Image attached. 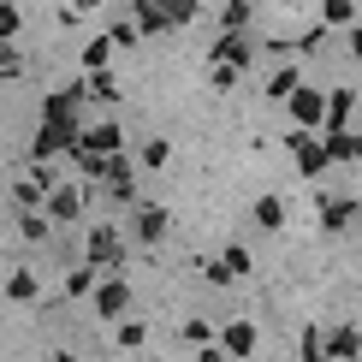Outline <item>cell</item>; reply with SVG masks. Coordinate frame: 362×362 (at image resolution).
Listing matches in <instances>:
<instances>
[{
	"label": "cell",
	"mask_w": 362,
	"mask_h": 362,
	"mask_svg": "<svg viewBox=\"0 0 362 362\" xmlns=\"http://www.w3.org/2000/svg\"><path fill=\"white\" fill-rule=\"evenodd\" d=\"M202 12V0H131V30L137 36H160L173 24H190Z\"/></svg>",
	"instance_id": "obj_1"
},
{
	"label": "cell",
	"mask_w": 362,
	"mask_h": 362,
	"mask_svg": "<svg viewBox=\"0 0 362 362\" xmlns=\"http://www.w3.org/2000/svg\"><path fill=\"white\" fill-rule=\"evenodd\" d=\"M119 148H125V131H119L113 119H101V125H89L83 137L71 143V160L83 167V178H101V160L119 155Z\"/></svg>",
	"instance_id": "obj_2"
},
{
	"label": "cell",
	"mask_w": 362,
	"mask_h": 362,
	"mask_svg": "<svg viewBox=\"0 0 362 362\" xmlns=\"http://www.w3.org/2000/svg\"><path fill=\"white\" fill-rule=\"evenodd\" d=\"M83 267H95V274H119V267H125V238H119L113 226H89V238H83Z\"/></svg>",
	"instance_id": "obj_3"
},
{
	"label": "cell",
	"mask_w": 362,
	"mask_h": 362,
	"mask_svg": "<svg viewBox=\"0 0 362 362\" xmlns=\"http://www.w3.org/2000/svg\"><path fill=\"white\" fill-rule=\"evenodd\" d=\"M101 185H107V196H113L119 208H137V202H143V196H137V167H131L125 148L101 160Z\"/></svg>",
	"instance_id": "obj_4"
},
{
	"label": "cell",
	"mask_w": 362,
	"mask_h": 362,
	"mask_svg": "<svg viewBox=\"0 0 362 362\" xmlns=\"http://www.w3.org/2000/svg\"><path fill=\"white\" fill-rule=\"evenodd\" d=\"M78 107H83V83H66L42 101V125H59V131H83L78 125Z\"/></svg>",
	"instance_id": "obj_5"
},
{
	"label": "cell",
	"mask_w": 362,
	"mask_h": 362,
	"mask_svg": "<svg viewBox=\"0 0 362 362\" xmlns=\"http://www.w3.org/2000/svg\"><path fill=\"white\" fill-rule=\"evenodd\" d=\"M89 303H95L101 321H125V309H131V285L119 279V274H101L95 291H89Z\"/></svg>",
	"instance_id": "obj_6"
},
{
	"label": "cell",
	"mask_w": 362,
	"mask_h": 362,
	"mask_svg": "<svg viewBox=\"0 0 362 362\" xmlns=\"http://www.w3.org/2000/svg\"><path fill=\"white\" fill-rule=\"evenodd\" d=\"M42 202H48V214H42V220H48V226H71V220L83 214V202H89V190H83V185H54L48 196H42Z\"/></svg>",
	"instance_id": "obj_7"
},
{
	"label": "cell",
	"mask_w": 362,
	"mask_h": 362,
	"mask_svg": "<svg viewBox=\"0 0 362 362\" xmlns=\"http://www.w3.org/2000/svg\"><path fill=\"white\" fill-rule=\"evenodd\" d=\"M356 119V83H339L333 95H321V125L327 131H351Z\"/></svg>",
	"instance_id": "obj_8"
},
{
	"label": "cell",
	"mask_w": 362,
	"mask_h": 362,
	"mask_svg": "<svg viewBox=\"0 0 362 362\" xmlns=\"http://www.w3.org/2000/svg\"><path fill=\"white\" fill-rule=\"evenodd\" d=\"M285 148L297 155V173H303V178H321L327 173V155H321V137H315V131H291Z\"/></svg>",
	"instance_id": "obj_9"
},
{
	"label": "cell",
	"mask_w": 362,
	"mask_h": 362,
	"mask_svg": "<svg viewBox=\"0 0 362 362\" xmlns=\"http://www.w3.org/2000/svg\"><path fill=\"white\" fill-rule=\"evenodd\" d=\"M321 155H327V167H356V160H362L356 125H351V131H327V137H321Z\"/></svg>",
	"instance_id": "obj_10"
},
{
	"label": "cell",
	"mask_w": 362,
	"mask_h": 362,
	"mask_svg": "<svg viewBox=\"0 0 362 362\" xmlns=\"http://www.w3.org/2000/svg\"><path fill=\"white\" fill-rule=\"evenodd\" d=\"M285 107H291V125H297V131H315V125H321V89L297 83L291 95H285Z\"/></svg>",
	"instance_id": "obj_11"
},
{
	"label": "cell",
	"mask_w": 362,
	"mask_h": 362,
	"mask_svg": "<svg viewBox=\"0 0 362 362\" xmlns=\"http://www.w3.org/2000/svg\"><path fill=\"white\" fill-rule=\"evenodd\" d=\"M356 351H362L356 321H344V327H333V333H321V362H356Z\"/></svg>",
	"instance_id": "obj_12"
},
{
	"label": "cell",
	"mask_w": 362,
	"mask_h": 362,
	"mask_svg": "<svg viewBox=\"0 0 362 362\" xmlns=\"http://www.w3.org/2000/svg\"><path fill=\"white\" fill-rule=\"evenodd\" d=\"M255 321H232V327H220L214 344H220V356H255Z\"/></svg>",
	"instance_id": "obj_13"
},
{
	"label": "cell",
	"mask_w": 362,
	"mask_h": 362,
	"mask_svg": "<svg viewBox=\"0 0 362 362\" xmlns=\"http://www.w3.org/2000/svg\"><path fill=\"white\" fill-rule=\"evenodd\" d=\"M250 36H244V30H226V36L214 42V66H232V71H250Z\"/></svg>",
	"instance_id": "obj_14"
},
{
	"label": "cell",
	"mask_w": 362,
	"mask_h": 362,
	"mask_svg": "<svg viewBox=\"0 0 362 362\" xmlns=\"http://www.w3.org/2000/svg\"><path fill=\"white\" fill-rule=\"evenodd\" d=\"M321 226H327V232H351V226H356V196H321Z\"/></svg>",
	"instance_id": "obj_15"
},
{
	"label": "cell",
	"mask_w": 362,
	"mask_h": 362,
	"mask_svg": "<svg viewBox=\"0 0 362 362\" xmlns=\"http://www.w3.org/2000/svg\"><path fill=\"white\" fill-rule=\"evenodd\" d=\"M131 232H137L143 244H160V238H167V208H160V202H137V220H131Z\"/></svg>",
	"instance_id": "obj_16"
},
{
	"label": "cell",
	"mask_w": 362,
	"mask_h": 362,
	"mask_svg": "<svg viewBox=\"0 0 362 362\" xmlns=\"http://www.w3.org/2000/svg\"><path fill=\"white\" fill-rule=\"evenodd\" d=\"M356 24V0H321V30L333 36V30H351Z\"/></svg>",
	"instance_id": "obj_17"
},
{
	"label": "cell",
	"mask_w": 362,
	"mask_h": 362,
	"mask_svg": "<svg viewBox=\"0 0 362 362\" xmlns=\"http://www.w3.org/2000/svg\"><path fill=\"white\" fill-rule=\"evenodd\" d=\"M6 297H12V303H36V297H42L36 274H30V267H12V274H6Z\"/></svg>",
	"instance_id": "obj_18"
},
{
	"label": "cell",
	"mask_w": 362,
	"mask_h": 362,
	"mask_svg": "<svg viewBox=\"0 0 362 362\" xmlns=\"http://www.w3.org/2000/svg\"><path fill=\"white\" fill-rule=\"evenodd\" d=\"M83 101H119V78L113 71H89L83 78Z\"/></svg>",
	"instance_id": "obj_19"
},
{
	"label": "cell",
	"mask_w": 362,
	"mask_h": 362,
	"mask_svg": "<svg viewBox=\"0 0 362 362\" xmlns=\"http://www.w3.org/2000/svg\"><path fill=\"white\" fill-rule=\"evenodd\" d=\"M167 160H173V143H167V137H148V143L137 148V167H148V173H160Z\"/></svg>",
	"instance_id": "obj_20"
},
{
	"label": "cell",
	"mask_w": 362,
	"mask_h": 362,
	"mask_svg": "<svg viewBox=\"0 0 362 362\" xmlns=\"http://www.w3.org/2000/svg\"><path fill=\"white\" fill-rule=\"evenodd\" d=\"M255 226H267V232L285 226V202H279V196H255Z\"/></svg>",
	"instance_id": "obj_21"
},
{
	"label": "cell",
	"mask_w": 362,
	"mask_h": 362,
	"mask_svg": "<svg viewBox=\"0 0 362 362\" xmlns=\"http://www.w3.org/2000/svg\"><path fill=\"white\" fill-rule=\"evenodd\" d=\"M95 279H101L95 267H83V262H78V267L66 274V291H59V297H89V291H95Z\"/></svg>",
	"instance_id": "obj_22"
},
{
	"label": "cell",
	"mask_w": 362,
	"mask_h": 362,
	"mask_svg": "<svg viewBox=\"0 0 362 362\" xmlns=\"http://www.w3.org/2000/svg\"><path fill=\"white\" fill-rule=\"evenodd\" d=\"M297 83H303V71H297V66H279L274 78H267V95H274V101H285V95H291Z\"/></svg>",
	"instance_id": "obj_23"
},
{
	"label": "cell",
	"mask_w": 362,
	"mask_h": 362,
	"mask_svg": "<svg viewBox=\"0 0 362 362\" xmlns=\"http://www.w3.org/2000/svg\"><path fill=\"white\" fill-rule=\"evenodd\" d=\"M113 344H119V351H143V344H148V327H143V321H119Z\"/></svg>",
	"instance_id": "obj_24"
},
{
	"label": "cell",
	"mask_w": 362,
	"mask_h": 362,
	"mask_svg": "<svg viewBox=\"0 0 362 362\" xmlns=\"http://www.w3.org/2000/svg\"><path fill=\"white\" fill-rule=\"evenodd\" d=\"M220 267H226V274H232V279H244V274H250L255 262H250V250H244V244H226V255H220Z\"/></svg>",
	"instance_id": "obj_25"
},
{
	"label": "cell",
	"mask_w": 362,
	"mask_h": 362,
	"mask_svg": "<svg viewBox=\"0 0 362 362\" xmlns=\"http://www.w3.org/2000/svg\"><path fill=\"white\" fill-rule=\"evenodd\" d=\"M18 232L30 238V244H48V238H54V226L42 220V214H18Z\"/></svg>",
	"instance_id": "obj_26"
},
{
	"label": "cell",
	"mask_w": 362,
	"mask_h": 362,
	"mask_svg": "<svg viewBox=\"0 0 362 362\" xmlns=\"http://www.w3.org/2000/svg\"><path fill=\"white\" fill-rule=\"evenodd\" d=\"M107 54H113V42H107V36H95V42L83 48V66H89V71H107Z\"/></svg>",
	"instance_id": "obj_27"
},
{
	"label": "cell",
	"mask_w": 362,
	"mask_h": 362,
	"mask_svg": "<svg viewBox=\"0 0 362 362\" xmlns=\"http://www.w3.org/2000/svg\"><path fill=\"white\" fill-rule=\"evenodd\" d=\"M220 24H226V30H250V0H226Z\"/></svg>",
	"instance_id": "obj_28"
},
{
	"label": "cell",
	"mask_w": 362,
	"mask_h": 362,
	"mask_svg": "<svg viewBox=\"0 0 362 362\" xmlns=\"http://www.w3.org/2000/svg\"><path fill=\"white\" fill-rule=\"evenodd\" d=\"M297 356H303V362H321V327H303V339H297Z\"/></svg>",
	"instance_id": "obj_29"
},
{
	"label": "cell",
	"mask_w": 362,
	"mask_h": 362,
	"mask_svg": "<svg viewBox=\"0 0 362 362\" xmlns=\"http://www.w3.org/2000/svg\"><path fill=\"white\" fill-rule=\"evenodd\" d=\"M178 339L202 351V344H214V327H208V321H185V333H178Z\"/></svg>",
	"instance_id": "obj_30"
},
{
	"label": "cell",
	"mask_w": 362,
	"mask_h": 362,
	"mask_svg": "<svg viewBox=\"0 0 362 362\" xmlns=\"http://www.w3.org/2000/svg\"><path fill=\"white\" fill-rule=\"evenodd\" d=\"M18 6H12V0H0V42H12V36H18Z\"/></svg>",
	"instance_id": "obj_31"
},
{
	"label": "cell",
	"mask_w": 362,
	"mask_h": 362,
	"mask_svg": "<svg viewBox=\"0 0 362 362\" xmlns=\"http://www.w3.org/2000/svg\"><path fill=\"white\" fill-rule=\"evenodd\" d=\"M238 78H244V71H232V66H208V83L214 89H238Z\"/></svg>",
	"instance_id": "obj_32"
},
{
	"label": "cell",
	"mask_w": 362,
	"mask_h": 362,
	"mask_svg": "<svg viewBox=\"0 0 362 362\" xmlns=\"http://www.w3.org/2000/svg\"><path fill=\"white\" fill-rule=\"evenodd\" d=\"M18 71H24V59L12 54V42H0V78H18Z\"/></svg>",
	"instance_id": "obj_33"
},
{
	"label": "cell",
	"mask_w": 362,
	"mask_h": 362,
	"mask_svg": "<svg viewBox=\"0 0 362 362\" xmlns=\"http://www.w3.org/2000/svg\"><path fill=\"white\" fill-rule=\"evenodd\" d=\"M196 267H202V279H208V285H232V274H226L220 262H196Z\"/></svg>",
	"instance_id": "obj_34"
},
{
	"label": "cell",
	"mask_w": 362,
	"mask_h": 362,
	"mask_svg": "<svg viewBox=\"0 0 362 362\" xmlns=\"http://www.w3.org/2000/svg\"><path fill=\"white\" fill-rule=\"evenodd\" d=\"M107 42H113V48H131V42H137V30H131V24H113Z\"/></svg>",
	"instance_id": "obj_35"
},
{
	"label": "cell",
	"mask_w": 362,
	"mask_h": 362,
	"mask_svg": "<svg viewBox=\"0 0 362 362\" xmlns=\"http://www.w3.org/2000/svg\"><path fill=\"white\" fill-rule=\"evenodd\" d=\"M54 362H78V356H71V351H54Z\"/></svg>",
	"instance_id": "obj_36"
}]
</instances>
